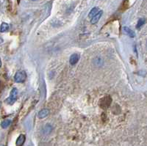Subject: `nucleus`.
<instances>
[{"instance_id":"nucleus-1","label":"nucleus","mask_w":147,"mask_h":146,"mask_svg":"<svg viewBox=\"0 0 147 146\" xmlns=\"http://www.w3.org/2000/svg\"><path fill=\"white\" fill-rule=\"evenodd\" d=\"M17 95H18V90L16 88H13L11 92H10V96L5 100V102L8 103V104L10 105H12L13 104L16 99H17Z\"/></svg>"},{"instance_id":"nucleus-2","label":"nucleus","mask_w":147,"mask_h":146,"mask_svg":"<svg viewBox=\"0 0 147 146\" xmlns=\"http://www.w3.org/2000/svg\"><path fill=\"white\" fill-rule=\"evenodd\" d=\"M26 78H27V74H26V73L23 70H20V71L16 72V74H15V77H14L15 81L18 83L24 82L26 80Z\"/></svg>"},{"instance_id":"nucleus-3","label":"nucleus","mask_w":147,"mask_h":146,"mask_svg":"<svg viewBox=\"0 0 147 146\" xmlns=\"http://www.w3.org/2000/svg\"><path fill=\"white\" fill-rule=\"evenodd\" d=\"M110 102H111V98H110L109 96L108 97H104V98H102L101 100V103L100 106L102 108H107L110 106Z\"/></svg>"},{"instance_id":"nucleus-4","label":"nucleus","mask_w":147,"mask_h":146,"mask_svg":"<svg viewBox=\"0 0 147 146\" xmlns=\"http://www.w3.org/2000/svg\"><path fill=\"white\" fill-rule=\"evenodd\" d=\"M80 60V55L77 54H73L71 57H70V60L69 62L71 65H75Z\"/></svg>"},{"instance_id":"nucleus-5","label":"nucleus","mask_w":147,"mask_h":146,"mask_svg":"<svg viewBox=\"0 0 147 146\" xmlns=\"http://www.w3.org/2000/svg\"><path fill=\"white\" fill-rule=\"evenodd\" d=\"M25 139H26V137L24 134H20L19 137H18L17 140H16V145L17 146H22L25 142Z\"/></svg>"},{"instance_id":"nucleus-6","label":"nucleus","mask_w":147,"mask_h":146,"mask_svg":"<svg viewBox=\"0 0 147 146\" xmlns=\"http://www.w3.org/2000/svg\"><path fill=\"white\" fill-rule=\"evenodd\" d=\"M49 109H42V110H41V111L38 112V118H41V119L44 118H46V117L49 115Z\"/></svg>"},{"instance_id":"nucleus-7","label":"nucleus","mask_w":147,"mask_h":146,"mask_svg":"<svg viewBox=\"0 0 147 146\" xmlns=\"http://www.w3.org/2000/svg\"><path fill=\"white\" fill-rule=\"evenodd\" d=\"M102 13H103V12L102 11H99L95 16H93L92 18H91V24H96L99 21V19H100V18L101 17V16H102Z\"/></svg>"},{"instance_id":"nucleus-8","label":"nucleus","mask_w":147,"mask_h":146,"mask_svg":"<svg viewBox=\"0 0 147 146\" xmlns=\"http://www.w3.org/2000/svg\"><path fill=\"white\" fill-rule=\"evenodd\" d=\"M99 12V8H96V7H95V8H93L90 11V13H89V14H88V17L92 18H93V16H96Z\"/></svg>"},{"instance_id":"nucleus-9","label":"nucleus","mask_w":147,"mask_h":146,"mask_svg":"<svg viewBox=\"0 0 147 146\" xmlns=\"http://www.w3.org/2000/svg\"><path fill=\"white\" fill-rule=\"evenodd\" d=\"M124 30L125 31V32L129 36V37H131V38H134L135 37V32L132 30H131L129 27L124 26Z\"/></svg>"},{"instance_id":"nucleus-10","label":"nucleus","mask_w":147,"mask_h":146,"mask_svg":"<svg viewBox=\"0 0 147 146\" xmlns=\"http://www.w3.org/2000/svg\"><path fill=\"white\" fill-rule=\"evenodd\" d=\"M9 29V25L7 23H2L1 26H0V32H5Z\"/></svg>"},{"instance_id":"nucleus-11","label":"nucleus","mask_w":147,"mask_h":146,"mask_svg":"<svg viewBox=\"0 0 147 146\" xmlns=\"http://www.w3.org/2000/svg\"><path fill=\"white\" fill-rule=\"evenodd\" d=\"M10 123H11V121H10V120H3V121L2 122L1 126H2L3 129H6V128H8V127L10 125Z\"/></svg>"},{"instance_id":"nucleus-12","label":"nucleus","mask_w":147,"mask_h":146,"mask_svg":"<svg viewBox=\"0 0 147 146\" xmlns=\"http://www.w3.org/2000/svg\"><path fill=\"white\" fill-rule=\"evenodd\" d=\"M145 22H146V19H145V18H140V19L138 20V24H137L136 27H137L138 29H139L140 27H141V26L145 24Z\"/></svg>"},{"instance_id":"nucleus-13","label":"nucleus","mask_w":147,"mask_h":146,"mask_svg":"<svg viewBox=\"0 0 147 146\" xmlns=\"http://www.w3.org/2000/svg\"><path fill=\"white\" fill-rule=\"evenodd\" d=\"M2 66V61H1V59H0V67Z\"/></svg>"},{"instance_id":"nucleus-14","label":"nucleus","mask_w":147,"mask_h":146,"mask_svg":"<svg viewBox=\"0 0 147 146\" xmlns=\"http://www.w3.org/2000/svg\"><path fill=\"white\" fill-rule=\"evenodd\" d=\"M2 41H2V39L1 38H0V43H2Z\"/></svg>"},{"instance_id":"nucleus-15","label":"nucleus","mask_w":147,"mask_h":146,"mask_svg":"<svg viewBox=\"0 0 147 146\" xmlns=\"http://www.w3.org/2000/svg\"><path fill=\"white\" fill-rule=\"evenodd\" d=\"M1 105H2V103H1V102H0V107H1Z\"/></svg>"}]
</instances>
